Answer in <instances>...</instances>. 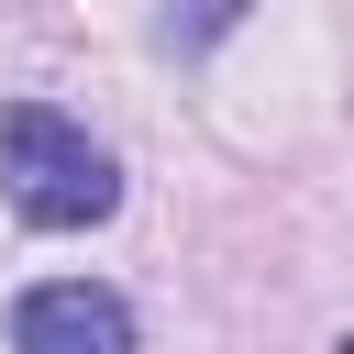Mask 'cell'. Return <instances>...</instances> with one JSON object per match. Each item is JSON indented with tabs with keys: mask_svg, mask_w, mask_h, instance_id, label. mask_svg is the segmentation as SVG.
Returning a JSON list of instances; mask_svg holds the SVG:
<instances>
[{
	"mask_svg": "<svg viewBox=\"0 0 354 354\" xmlns=\"http://www.w3.org/2000/svg\"><path fill=\"white\" fill-rule=\"evenodd\" d=\"M0 188H11V210H22L33 232H88V221H111V199H122L111 155H100L66 111H33V100L0 111Z\"/></svg>",
	"mask_w": 354,
	"mask_h": 354,
	"instance_id": "1",
	"label": "cell"
},
{
	"mask_svg": "<svg viewBox=\"0 0 354 354\" xmlns=\"http://www.w3.org/2000/svg\"><path fill=\"white\" fill-rule=\"evenodd\" d=\"M11 343H22V354H133V310H122L111 288L66 277V288H33V299L11 310Z\"/></svg>",
	"mask_w": 354,
	"mask_h": 354,
	"instance_id": "2",
	"label": "cell"
},
{
	"mask_svg": "<svg viewBox=\"0 0 354 354\" xmlns=\"http://www.w3.org/2000/svg\"><path fill=\"white\" fill-rule=\"evenodd\" d=\"M232 11H243V0H188V22H177V33H188V44H210V33L232 22Z\"/></svg>",
	"mask_w": 354,
	"mask_h": 354,
	"instance_id": "3",
	"label": "cell"
},
{
	"mask_svg": "<svg viewBox=\"0 0 354 354\" xmlns=\"http://www.w3.org/2000/svg\"><path fill=\"white\" fill-rule=\"evenodd\" d=\"M332 354H354V343H332Z\"/></svg>",
	"mask_w": 354,
	"mask_h": 354,
	"instance_id": "4",
	"label": "cell"
}]
</instances>
